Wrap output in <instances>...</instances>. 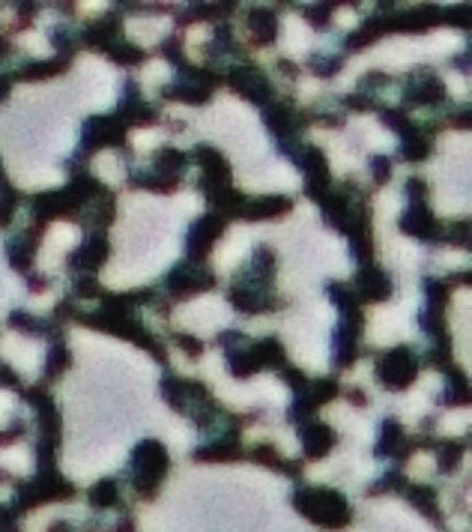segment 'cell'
<instances>
[{"mask_svg":"<svg viewBox=\"0 0 472 532\" xmlns=\"http://www.w3.org/2000/svg\"><path fill=\"white\" fill-rule=\"evenodd\" d=\"M353 296L362 302H385L392 296V278L385 276V272L380 270V266H362L356 281H353Z\"/></svg>","mask_w":472,"mask_h":532,"instance_id":"obj_19","label":"cell"},{"mask_svg":"<svg viewBox=\"0 0 472 532\" xmlns=\"http://www.w3.org/2000/svg\"><path fill=\"white\" fill-rule=\"evenodd\" d=\"M194 460H236L242 458V445H240V434H227V437H216V440L198 445L192 452Z\"/></svg>","mask_w":472,"mask_h":532,"instance_id":"obj_30","label":"cell"},{"mask_svg":"<svg viewBox=\"0 0 472 532\" xmlns=\"http://www.w3.org/2000/svg\"><path fill=\"white\" fill-rule=\"evenodd\" d=\"M299 437H302L305 458H314V460L326 458L338 443V434L326 425V422H305V425H299Z\"/></svg>","mask_w":472,"mask_h":532,"instance_id":"obj_24","label":"cell"},{"mask_svg":"<svg viewBox=\"0 0 472 532\" xmlns=\"http://www.w3.org/2000/svg\"><path fill=\"white\" fill-rule=\"evenodd\" d=\"M216 287V276L207 270L203 263H192V261H179L174 270L164 276V291H168L171 300H192L194 293L212 291Z\"/></svg>","mask_w":472,"mask_h":532,"instance_id":"obj_9","label":"cell"},{"mask_svg":"<svg viewBox=\"0 0 472 532\" xmlns=\"http://www.w3.org/2000/svg\"><path fill=\"white\" fill-rule=\"evenodd\" d=\"M51 45L57 49V54H63V57H72V51L81 45V30L54 27L51 30Z\"/></svg>","mask_w":472,"mask_h":532,"instance_id":"obj_40","label":"cell"},{"mask_svg":"<svg viewBox=\"0 0 472 532\" xmlns=\"http://www.w3.org/2000/svg\"><path fill=\"white\" fill-rule=\"evenodd\" d=\"M428 129L430 126H419L413 135L400 138V147H398L400 159L404 162H424L430 153H434V135H430Z\"/></svg>","mask_w":472,"mask_h":532,"instance_id":"obj_32","label":"cell"},{"mask_svg":"<svg viewBox=\"0 0 472 532\" xmlns=\"http://www.w3.org/2000/svg\"><path fill=\"white\" fill-rule=\"evenodd\" d=\"M6 54H10V42H6V39H0V60H4Z\"/></svg>","mask_w":472,"mask_h":532,"instance_id":"obj_58","label":"cell"},{"mask_svg":"<svg viewBox=\"0 0 472 532\" xmlns=\"http://www.w3.org/2000/svg\"><path fill=\"white\" fill-rule=\"evenodd\" d=\"M413 452V440H407L404 428L395 419H385L380 428V443H377V455L392 460H407Z\"/></svg>","mask_w":472,"mask_h":532,"instance_id":"obj_26","label":"cell"},{"mask_svg":"<svg viewBox=\"0 0 472 532\" xmlns=\"http://www.w3.org/2000/svg\"><path fill=\"white\" fill-rule=\"evenodd\" d=\"M404 102L419 108H434L439 102H445V84L434 75V69H415L410 81H407Z\"/></svg>","mask_w":472,"mask_h":532,"instance_id":"obj_16","label":"cell"},{"mask_svg":"<svg viewBox=\"0 0 472 532\" xmlns=\"http://www.w3.org/2000/svg\"><path fill=\"white\" fill-rule=\"evenodd\" d=\"M227 231V218L222 213H207L201 216L198 222L188 228L186 237V255L192 263H203L212 252V246L218 242V237Z\"/></svg>","mask_w":472,"mask_h":532,"instance_id":"obj_11","label":"cell"},{"mask_svg":"<svg viewBox=\"0 0 472 532\" xmlns=\"http://www.w3.org/2000/svg\"><path fill=\"white\" fill-rule=\"evenodd\" d=\"M344 398H350L356 407H365L368 404V395H362V389H344Z\"/></svg>","mask_w":472,"mask_h":532,"instance_id":"obj_56","label":"cell"},{"mask_svg":"<svg viewBox=\"0 0 472 532\" xmlns=\"http://www.w3.org/2000/svg\"><path fill=\"white\" fill-rule=\"evenodd\" d=\"M93 300V296H102V287L96 276H75V287H72V300Z\"/></svg>","mask_w":472,"mask_h":532,"instance_id":"obj_47","label":"cell"},{"mask_svg":"<svg viewBox=\"0 0 472 532\" xmlns=\"http://www.w3.org/2000/svg\"><path fill=\"white\" fill-rule=\"evenodd\" d=\"M380 120H383L392 132H395L398 138H407V135H413V132L419 129V126H415V123L410 120V114H407L404 108H383V111H380Z\"/></svg>","mask_w":472,"mask_h":532,"instance_id":"obj_36","label":"cell"},{"mask_svg":"<svg viewBox=\"0 0 472 532\" xmlns=\"http://www.w3.org/2000/svg\"><path fill=\"white\" fill-rule=\"evenodd\" d=\"M305 120L308 117L299 114L290 102H270L263 111V123L270 126V132L275 138H278V144H290V141H296V135L302 132Z\"/></svg>","mask_w":472,"mask_h":532,"instance_id":"obj_15","label":"cell"},{"mask_svg":"<svg viewBox=\"0 0 472 532\" xmlns=\"http://www.w3.org/2000/svg\"><path fill=\"white\" fill-rule=\"evenodd\" d=\"M162 395H164V401L174 407L177 413H188L194 404L207 401L209 389L203 386L201 380H183V377H174V374H168V377L162 380Z\"/></svg>","mask_w":472,"mask_h":532,"instance_id":"obj_17","label":"cell"},{"mask_svg":"<svg viewBox=\"0 0 472 532\" xmlns=\"http://www.w3.org/2000/svg\"><path fill=\"white\" fill-rule=\"evenodd\" d=\"M448 123H452L454 129H469V108H458V111L448 117Z\"/></svg>","mask_w":472,"mask_h":532,"instance_id":"obj_54","label":"cell"},{"mask_svg":"<svg viewBox=\"0 0 472 532\" xmlns=\"http://www.w3.org/2000/svg\"><path fill=\"white\" fill-rule=\"evenodd\" d=\"M0 186H4V168H0Z\"/></svg>","mask_w":472,"mask_h":532,"instance_id":"obj_59","label":"cell"},{"mask_svg":"<svg viewBox=\"0 0 472 532\" xmlns=\"http://www.w3.org/2000/svg\"><path fill=\"white\" fill-rule=\"evenodd\" d=\"M108 255H111V242H108L105 233H90V237L66 257V263L75 276H96V270L108 261Z\"/></svg>","mask_w":472,"mask_h":532,"instance_id":"obj_14","label":"cell"},{"mask_svg":"<svg viewBox=\"0 0 472 532\" xmlns=\"http://www.w3.org/2000/svg\"><path fill=\"white\" fill-rule=\"evenodd\" d=\"M439 21H445V25H452L458 30H467L469 27V6H452V10L439 12Z\"/></svg>","mask_w":472,"mask_h":532,"instance_id":"obj_50","label":"cell"},{"mask_svg":"<svg viewBox=\"0 0 472 532\" xmlns=\"http://www.w3.org/2000/svg\"><path fill=\"white\" fill-rule=\"evenodd\" d=\"M400 231L422 242H437L443 237V224L437 222V216L430 213L428 203H410L407 213L400 216Z\"/></svg>","mask_w":472,"mask_h":532,"instance_id":"obj_18","label":"cell"},{"mask_svg":"<svg viewBox=\"0 0 472 532\" xmlns=\"http://www.w3.org/2000/svg\"><path fill=\"white\" fill-rule=\"evenodd\" d=\"M0 386H19V374L10 371L4 362H0Z\"/></svg>","mask_w":472,"mask_h":532,"instance_id":"obj_55","label":"cell"},{"mask_svg":"<svg viewBox=\"0 0 472 532\" xmlns=\"http://www.w3.org/2000/svg\"><path fill=\"white\" fill-rule=\"evenodd\" d=\"M117 117H120L126 126H153V123H159V111L141 99V90L135 81H129L123 87V99H120V108H117Z\"/></svg>","mask_w":472,"mask_h":532,"instance_id":"obj_20","label":"cell"},{"mask_svg":"<svg viewBox=\"0 0 472 532\" xmlns=\"http://www.w3.org/2000/svg\"><path fill=\"white\" fill-rule=\"evenodd\" d=\"M72 365V353H69L63 335L51 332V347H49V359H45V380H54L60 374H66V368Z\"/></svg>","mask_w":472,"mask_h":532,"instance_id":"obj_35","label":"cell"},{"mask_svg":"<svg viewBox=\"0 0 472 532\" xmlns=\"http://www.w3.org/2000/svg\"><path fill=\"white\" fill-rule=\"evenodd\" d=\"M174 344L179 350H183V353L188 356V359H198L201 353H203V344L194 338V335H183V332H177L174 335Z\"/></svg>","mask_w":472,"mask_h":532,"instance_id":"obj_52","label":"cell"},{"mask_svg":"<svg viewBox=\"0 0 472 532\" xmlns=\"http://www.w3.org/2000/svg\"><path fill=\"white\" fill-rule=\"evenodd\" d=\"M293 209V201L287 194H263V198H246L233 218H246V222H263V218H278Z\"/></svg>","mask_w":472,"mask_h":532,"instance_id":"obj_21","label":"cell"},{"mask_svg":"<svg viewBox=\"0 0 472 532\" xmlns=\"http://www.w3.org/2000/svg\"><path fill=\"white\" fill-rule=\"evenodd\" d=\"M407 201L410 203H428V183L422 177H410L407 179Z\"/></svg>","mask_w":472,"mask_h":532,"instance_id":"obj_51","label":"cell"},{"mask_svg":"<svg viewBox=\"0 0 472 532\" xmlns=\"http://www.w3.org/2000/svg\"><path fill=\"white\" fill-rule=\"evenodd\" d=\"M293 505L308 521L326 529H341L350 523V503L338 490L329 488H299L293 494Z\"/></svg>","mask_w":472,"mask_h":532,"instance_id":"obj_3","label":"cell"},{"mask_svg":"<svg viewBox=\"0 0 472 532\" xmlns=\"http://www.w3.org/2000/svg\"><path fill=\"white\" fill-rule=\"evenodd\" d=\"M105 54L114 60V64H120V66H138V64H144V60H147L144 49H138V45L126 42V39H120V42H114Z\"/></svg>","mask_w":472,"mask_h":532,"instance_id":"obj_37","label":"cell"},{"mask_svg":"<svg viewBox=\"0 0 472 532\" xmlns=\"http://www.w3.org/2000/svg\"><path fill=\"white\" fill-rule=\"evenodd\" d=\"M123 34V21L117 12H105L99 15L96 21H90L88 27L81 30V45H88V49H96V51H108L114 42H120Z\"/></svg>","mask_w":472,"mask_h":532,"instance_id":"obj_23","label":"cell"},{"mask_svg":"<svg viewBox=\"0 0 472 532\" xmlns=\"http://www.w3.org/2000/svg\"><path fill=\"white\" fill-rule=\"evenodd\" d=\"M117 503V482L114 479H102L93 484L90 490V505L93 508H108Z\"/></svg>","mask_w":472,"mask_h":532,"instance_id":"obj_43","label":"cell"},{"mask_svg":"<svg viewBox=\"0 0 472 532\" xmlns=\"http://www.w3.org/2000/svg\"><path fill=\"white\" fill-rule=\"evenodd\" d=\"M168 467H171L168 449H164L159 440L138 443L135 452H132V464H129V475H132V484L138 488V494L153 497L156 490H159Z\"/></svg>","mask_w":472,"mask_h":532,"instance_id":"obj_5","label":"cell"},{"mask_svg":"<svg viewBox=\"0 0 472 532\" xmlns=\"http://www.w3.org/2000/svg\"><path fill=\"white\" fill-rule=\"evenodd\" d=\"M222 78H225L227 84H231L233 93H240V96L248 99L251 105L266 108L272 102V84H270V78H266V72H261L257 66L240 64V66L227 69Z\"/></svg>","mask_w":472,"mask_h":532,"instance_id":"obj_10","label":"cell"},{"mask_svg":"<svg viewBox=\"0 0 472 532\" xmlns=\"http://www.w3.org/2000/svg\"><path fill=\"white\" fill-rule=\"evenodd\" d=\"M248 458H255L257 464H263V467L281 469V473H296V469H290V467H287V460H281V455H278V452L272 449L270 443H261V445H255V449L248 452Z\"/></svg>","mask_w":472,"mask_h":532,"instance_id":"obj_41","label":"cell"},{"mask_svg":"<svg viewBox=\"0 0 472 532\" xmlns=\"http://www.w3.org/2000/svg\"><path fill=\"white\" fill-rule=\"evenodd\" d=\"M344 105L353 108V111H371V108L377 105V102H374L371 93H368V96H365V93H353V96L344 99Z\"/></svg>","mask_w":472,"mask_h":532,"instance_id":"obj_53","label":"cell"},{"mask_svg":"<svg viewBox=\"0 0 472 532\" xmlns=\"http://www.w3.org/2000/svg\"><path fill=\"white\" fill-rule=\"evenodd\" d=\"M437 25H443V21H439V10H434V6L385 12V34H392V30H404V34H424V30H430Z\"/></svg>","mask_w":472,"mask_h":532,"instance_id":"obj_22","label":"cell"},{"mask_svg":"<svg viewBox=\"0 0 472 532\" xmlns=\"http://www.w3.org/2000/svg\"><path fill=\"white\" fill-rule=\"evenodd\" d=\"M10 326L25 335H49L54 326H49L45 320H39L34 315H27V311H12L10 315Z\"/></svg>","mask_w":472,"mask_h":532,"instance_id":"obj_39","label":"cell"},{"mask_svg":"<svg viewBox=\"0 0 472 532\" xmlns=\"http://www.w3.org/2000/svg\"><path fill=\"white\" fill-rule=\"evenodd\" d=\"M368 168H371L377 186L389 183V177H392V159H389V156H371V159H368Z\"/></svg>","mask_w":472,"mask_h":532,"instance_id":"obj_49","label":"cell"},{"mask_svg":"<svg viewBox=\"0 0 472 532\" xmlns=\"http://www.w3.org/2000/svg\"><path fill=\"white\" fill-rule=\"evenodd\" d=\"M156 293L153 291H138V293H105L102 296V308L93 311V315H81L78 311L75 323H84V326H93V330H102V332H111L117 338H126L132 344H141L147 353H153L159 359L162 365H168V353L159 344L153 332L144 330V323L138 320L135 315V305L141 302H153Z\"/></svg>","mask_w":472,"mask_h":532,"instance_id":"obj_1","label":"cell"},{"mask_svg":"<svg viewBox=\"0 0 472 532\" xmlns=\"http://www.w3.org/2000/svg\"><path fill=\"white\" fill-rule=\"evenodd\" d=\"M194 162L201 165V179H198V189L207 194L212 189H227L231 183V165H227V159L222 153L216 150V147L209 144H198L194 147Z\"/></svg>","mask_w":472,"mask_h":532,"instance_id":"obj_13","label":"cell"},{"mask_svg":"<svg viewBox=\"0 0 472 532\" xmlns=\"http://www.w3.org/2000/svg\"><path fill=\"white\" fill-rule=\"evenodd\" d=\"M463 452H467V443L461 440H445V443H437V460H439V469L443 473H452L454 467H458V460L463 458Z\"/></svg>","mask_w":472,"mask_h":532,"instance_id":"obj_38","label":"cell"},{"mask_svg":"<svg viewBox=\"0 0 472 532\" xmlns=\"http://www.w3.org/2000/svg\"><path fill=\"white\" fill-rule=\"evenodd\" d=\"M383 34H385V12H377L365 21V25L356 27L347 39H344V49L362 51V49H368V45H374Z\"/></svg>","mask_w":472,"mask_h":532,"instance_id":"obj_33","label":"cell"},{"mask_svg":"<svg viewBox=\"0 0 472 532\" xmlns=\"http://www.w3.org/2000/svg\"><path fill=\"white\" fill-rule=\"evenodd\" d=\"M10 90H12V78L10 75H0V102L10 96Z\"/></svg>","mask_w":472,"mask_h":532,"instance_id":"obj_57","label":"cell"},{"mask_svg":"<svg viewBox=\"0 0 472 532\" xmlns=\"http://www.w3.org/2000/svg\"><path fill=\"white\" fill-rule=\"evenodd\" d=\"M75 490L63 475L57 473L54 467H45L36 473L34 482H27L21 488V497H19V505H36V503H49V499H69Z\"/></svg>","mask_w":472,"mask_h":532,"instance_id":"obj_12","label":"cell"},{"mask_svg":"<svg viewBox=\"0 0 472 532\" xmlns=\"http://www.w3.org/2000/svg\"><path fill=\"white\" fill-rule=\"evenodd\" d=\"M227 300L236 311L242 315H263V311H272L275 308V300L270 291H261V287H251L246 281H236L227 293Z\"/></svg>","mask_w":472,"mask_h":532,"instance_id":"obj_25","label":"cell"},{"mask_svg":"<svg viewBox=\"0 0 472 532\" xmlns=\"http://www.w3.org/2000/svg\"><path fill=\"white\" fill-rule=\"evenodd\" d=\"M341 66H344V57H338V54H314L308 60V69L320 78H332Z\"/></svg>","mask_w":472,"mask_h":532,"instance_id":"obj_44","label":"cell"},{"mask_svg":"<svg viewBox=\"0 0 472 532\" xmlns=\"http://www.w3.org/2000/svg\"><path fill=\"white\" fill-rule=\"evenodd\" d=\"M240 281H246L251 287H261V291H270V285L275 281V252L270 246H257L255 255L246 266V276Z\"/></svg>","mask_w":472,"mask_h":532,"instance_id":"obj_27","label":"cell"},{"mask_svg":"<svg viewBox=\"0 0 472 532\" xmlns=\"http://www.w3.org/2000/svg\"><path fill=\"white\" fill-rule=\"evenodd\" d=\"M285 365H287L285 344L275 338V335H266L261 341H246L242 347L227 350V368H231L236 380L255 377L261 371H278Z\"/></svg>","mask_w":472,"mask_h":532,"instance_id":"obj_2","label":"cell"},{"mask_svg":"<svg viewBox=\"0 0 472 532\" xmlns=\"http://www.w3.org/2000/svg\"><path fill=\"white\" fill-rule=\"evenodd\" d=\"M36 246H39V231H21L6 242V261H10L19 272H30L36 257Z\"/></svg>","mask_w":472,"mask_h":532,"instance_id":"obj_28","label":"cell"},{"mask_svg":"<svg viewBox=\"0 0 472 532\" xmlns=\"http://www.w3.org/2000/svg\"><path fill=\"white\" fill-rule=\"evenodd\" d=\"M162 54H164V57H168L177 69H183V66L188 64V60H186V51H183V39H179L177 34L168 36V39L162 42Z\"/></svg>","mask_w":472,"mask_h":532,"instance_id":"obj_46","label":"cell"},{"mask_svg":"<svg viewBox=\"0 0 472 532\" xmlns=\"http://www.w3.org/2000/svg\"><path fill=\"white\" fill-rule=\"evenodd\" d=\"M445 389L443 395H439V404L443 407H461L469 401V380L467 374L461 371V368H445Z\"/></svg>","mask_w":472,"mask_h":532,"instance_id":"obj_34","label":"cell"},{"mask_svg":"<svg viewBox=\"0 0 472 532\" xmlns=\"http://www.w3.org/2000/svg\"><path fill=\"white\" fill-rule=\"evenodd\" d=\"M281 150H285L290 159L296 162V168L302 171L305 177V194H308L311 201H324L326 192H332V174H329V162L320 147L314 144H296V141H290V144H281Z\"/></svg>","mask_w":472,"mask_h":532,"instance_id":"obj_6","label":"cell"},{"mask_svg":"<svg viewBox=\"0 0 472 532\" xmlns=\"http://www.w3.org/2000/svg\"><path fill=\"white\" fill-rule=\"evenodd\" d=\"M415 377H419V356L413 353V347L407 344H398V347L385 350L377 362V380L383 383L392 392H404L410 389Z\"/></svg>","mask_w":472,"mask_h":532,"instance_id":"obj_7","label":"cell"},{"mask_svg":"<svg viewBox=\"0 0 472 532\" xmlns=\"http://www.w3.org/2000/svg\"><path fill=\"white\" fill-rule=\"evenodd\" d=\"M407 497H410V503L415 508H422L424 514H437V494H434V488H428V484H410Z\"/></svg>","mask_w":472,"mask_h":532,"instance_id":"obj_42","label":"cell"},{"mask_svg":"<svg viewBox=\"0 0 472 532\" xmlns=\"http://www.w3.org/2000/svg\"><path fill=\"white\" fill-rule=\"evenodd\" d=\"M302 12H305V19H308V25L326 27L329 19H332V12H335V6L332 4H314V6H305Z\"/></svg>","mask_w":472,"mask_h":532,"instance_id":"obj_48","label":"cell"},{"mask_svg":"<svg viewBox=\"0 0 472 532\" xmlns=\"http://www.w3.org/2000/svg\"><path fill=\"white\" fill-rule=\"evenodd\" d=\"M186 165H188V156L183 150L162 147V150L153 156V162H149L147 171H132L129 186L153 189V192H174L179 186V179H183Z\"/></svg>","mask_w":472,"mask_h":532,"instance_id":"obj_4","label":"cell"},{"mask_svg":"<svg viewBox=\"0 0 472 532\" xmlns=\"http://www.w3.org/2000/svg\"><path fill=\"white\" fill-rule=\"evenodd\" d=\"M126 135H129V126L120 120L117 114H99L90 117L81 126V144H78V159H90L93 153L102 150V147H123Z\"/></svg>","mask_w":472,"mask_h":532,"instance_id":"obj_8","label":"cell"},{"mask_svg":"<svg viewBox=\"0 0 472 532\" xmlns=\"http://www.w3.org/2000/svg\"><path fill=\"white\" fill-rule=\"evenodd\" d=\"M439 239H445L448 246H454V248H469V222L448 224V231H443V237Z\"/></svg>","mask_w":472,"mask_h":532,"instance_id":"obj_45","label":"cell"},{"mask_svg":"<svg viewBox=\"0 0 472 532\" xmlns=\"http://www.w3.org/2000/svg\"><path fill=\"white\" fill-rule=\"evenodd\" d=\"M246 27L255 45H272L278 39V15L266 6H251L246 12Z\"/></svg>","mask_w":472,"mask_h":532,"instance_id":"obj_29","label":"cell"},{"mask_svg":"<svg viewBox=\"0 0 472 532\" xmlns=\"http://www.w3.org/2000/svg\"><path fill=\"white\" fill-rule=\"evenodd\" d=\"M69 66H72V57L57 54V57H51V60H34V64L19 66L15 78H21V81H49V78L66 72Z\"/></svg>","mask_w":472,"mask_h":532,"instance_id":"obj_31","label":"cell"}]
</instances>
